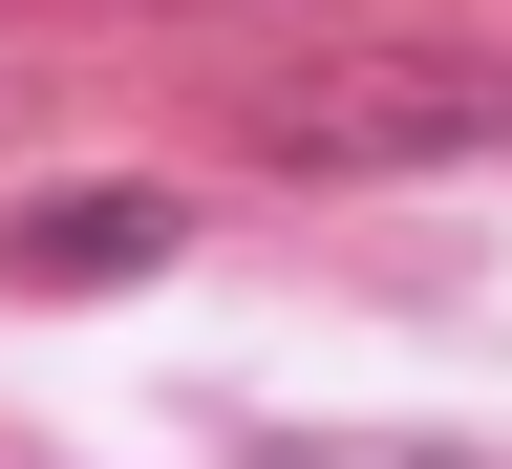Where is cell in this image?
<instances>
[{
  "mask_svg": "<svg viewBox=\"0 0 512 469\" xmlns=\"http://www.w3.org/2000/svg\"><path fill=\"white\" fill-rule=\"evenodd\" d=\"M150 256H171V192H43V214H22V278L64 299V278H150Z\"/></svg>",
  "mask_w": 512,
  "mask_h": 469,
  "instance_id": "2",
  "label": "cell"
},
{
  "mask_svg": "<svg viewBox=\"0 0 512 469\" xmlns=\"http://www.w3.org/2000/svg\"><path fill=\"white\" fill-rule=\"evenodd\" d=\"M235 469H470V448H235Z\"/></svg>",
  "mask_w": 512,
  "mask_h": 469,
  "instance_id": "3",
  "label": "cell"
},
{
  "mask_svg": "<svg viewBox=\"0 0 512 469\" xmlns=\"http://www.w3.org/2000/svg\"><path fill=\"white\" fill-rule=\"evenodd\" d=\"M256 171H470L512 150V64H448V43H384V64H278L235 107Z\"/></svg>",
  "mask_w": 512,
  "mask_h": 469,
  "instance_id": "1",
  "label": "cell"
}]
</instances>
